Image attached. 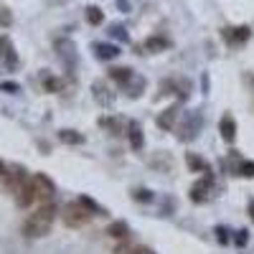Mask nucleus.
<instances>
[{"label": "nucleus", "mask_w": 254, "mask_h": 254, "mask_svg": "<svg viewBox=\"0 0 254 254\" xmlns=\"http://www.w3.org/2000/svg\"><path fill=\"white\" fill-rule=\"evenodd\" d=\"M54 219H56V206H54L51 201H49V203H41V206L33 211V214L26 219V224H23V234L31 237V239L49 234V229H51Z\"/></svg>", "instance_id": "obj_1"}, {"label": "nucleus", "mask_w": 254, "mask_h": 254, "mask_svg": "<svg viewBox=\"0 0 254 254\" xmlns=\"http://www.w3.org/2000/svg\"><path fill=\"white\" fill-rule=\"evenodd\" d=\"M89 219H92V214H89V208L84 206L81 201L69 203L66 208H64V224L71 226V229H79L84 224H89Z\"/></svg>", "instance_id": "obj_2"}, {"label": "nucleus", "mask_w": 254, "mask_h": 254, "mask_svg": "<svg viewBox=\"0 0 254 254\" xmlns=\"http://www.w3.org/2000/svg\"><path fill=\"white\" fill-rule=\"evenodd\" d=\"M31 183H33V193H36V201H38V203H49V201H54V196H56V186H54L51 178H46L44 173H36V176L31 178Z\"/></svg>", "instance_id": "obj_3"}, {"label": "nucleus", "mask_w": 254, "mask_h": 254, "mask_svg": "<svg viewBox=\"0 0 254 254\" xmlns=\"http://www.w3.org/2000/svg\"><path fill=\"white\" fill-rule=\"evenodd\" d=\"M221 137L226 140V142H234L237 140V122H234V117H221Z\"/></svg>", "instance_id": "obj_4"}, {"label": "nucleus", "mask_w": 254, "mask_h": 254, "mask_svg": "<svg viewBox=\"0 0 254 254\" xmlns=\"http://www.w3.org/2000/svg\"><path fill=\"white\" fill-rule=\"evenodd\" d=\"M0 56H3L10 66H15V51H13V44H10V38L8 36H0Z\"/></svg>", "instance_id": "obj_5"}, {"label": "nucleus", "mask_w": 254, "mask_h": 254, "mask_svg": "<svg viewBox=\"0 0 254 254\" xmlns=\"http://www.w3.org/2000/svg\"><path fill=\"white\" fill-rule=\"evenodd\" d=\"M107 234L115 237V239H125V237H127V224H125V221H115V224L107 229Z\"/></svg>", "instance_id": "obj_6"}, {"label": "nucleus", "mask_w": 254, "mask_h": 254, "mask_svg": "<svg viewBox=\"0 0 254 254\" xmlns=\"http://www.w3.org/2000/svg\"><path fill=\"white\" fill-rule=\"evenodd\" d=\"M102 18H104V15H102V10H99V8H94V5H92V8H87V20H89L92 26H99V23H102Z\"/></svg>", "instance_id": "obj_7"}, {"label": "nucleus", "mask_w": 254, "mask_h": 254, "mask_svg": "<svg viewBox=\"0 0 254 254\" xmlns=\"http://www.w3.org/2000/svg\"><path fill=\"white\" fill-rule=\"evenodd\" d=\"M13 23V15H10V10L5 8V5H0V28H8Z\"/></svg>", "instance_id": "obj_8"}, {"label": "nucleus", "mask_w": 254, "mask_h": 254, "mask_svg": "<svg viewBox=\"0 0 254 254\" xmlns=\"http://www.w3.org/2000/svg\"><path fill=\"white\" fill-rule=\"evenodd\" d=\"M130 140H132V147H140L142 145V135H140V127L132 122L130 125Z\"/></svg>", "instance_id": "obj_9"}, {"label": "nucleus", "mask_w": 254, "mask_h": 254, "mask_svg": "<svg viewBox=\"0 0 254 254\" xmlns=\"http://www.w3.org/2000/svg\"><path fill=\"white\" fill-rule=\"evenodd\" d=\"M97 54H99V59H112V56H117L120 51H117L115 46H97Z\"/></svg>", "instance_id": "obj_10"}, {"label": "nucleus", "mask_w": 254, "mask_h": 254, "mask_svg": "<svg viewBox=\"0 0 254 254\" xmlns=\"http://www.w3.org/2000/svg\"><path fill=\"white\" fill-rule=\"evenodd\" d=\"M59 137H61L64 142H84V137H81V135H76L74 130H64Z\"/></svg>", "instance_id": "obj_11"}, {"label": "nucleus", "mask_w": 254, "mask_h": 254, "mask_svg": "<svg viewBox=\"0 0 254 254\" xmlns=\"http://www.w3.org/2000/svg\"><path fill=\"white\" fill-rule=\"evenodd\" d=\"M132 249H135V247H132L130 242H127V237H125V239L115 247V252H112V254H132Z\"/></svg>", "instance_id": "obj_12"}, {"label": "nucleus", "mask_w": 254, "mask_h": 254, "mask_svg": "<svg viewBox=\"0 0 254 254\" xmlns=\"http://www.w3.org/2000/svg\"><path fill=\"white\" fill-rule=\"evenodd\" d=\"M224 38L226 41H244V38H249V28H239V33H224Z\"/></svg>", "instance_id": "obj_13"}, {"label": "nucleus", "mask_w": 254, "mask_h": 254, "mask_svg": "<svg viewBox=\"0 0 254 254\" xmlns=\"http://www.w3.org/2000/svg\"><path fill=\"white\" fill-rule=\"evenodd\" d=\"M130 69H112V79H117V81H130Z\"/></svg>", "instance_id": "obj_14"}, {"label": "nucleus", "mask_w": 254, "mask_h": 254, "mask_svg": "<svg viewBox=\"0 0 254 254\" xmlns=\"http://www.w3.org/2000/svg\"><path fill=\"white\" fill-rule=\"evenodd\" d=\"M242 176H249V178H254V163H247V165H242Z\"/></svg>", "instance_id": "obj_15"}, {"label": "nucleus", "mask_w": 254, "mask_h": 254, "mask_svg": "<svg viewBox=\"0 0 254 254\" xmlns=\"http://www.w3.org/2000/svg\"><path fill=\"white\" fill-rule=\"evenodd\" d=\"M79 201H81V203H84V206H87V208H89V211H99V208H97V203H94V201H92V198H84V196H81V198H79Z\"/></svg>", "instance_id": "obj_16"}, {"label": "nucleus", "mask_w": 254, "mask_h": 254, "mask_svg": "<svg viewBox=\"0 0 254 254\" xmlns=\"http://www.w3.org/2000/svg\"><path fill=\"white\" fill-rule=\"evenodd\" d=\"M132 254H153V252H150V249H145V247H135Z\"/></svg>", "instance_id": "obj_17"}, {"label": "nucleus", "mask_w": 254, "mask_h": 254, "mask_svg": "<svg viewBox=\"0 0 254 254\" xmlns=\"http://www.w3.org/2000/svg\"><path fill=\"white\" fill-rule=\"evenodd\" d=\"M249 214H252V219H254V201L249 203Z\"/></svg>", "instance_id": "obj_18"}, {"label": "nucleus", "mask_w": 254, "mask_h": 254, "mask_svg": "<svg viewBox=\"0 0 254 254\" xmlns=\"http://www.w3.org/2000/svg\"><path fill=\"white\" fill-rule=\"evenodd\" d=\"M0 176H5V168H3V163H0Z\"/></svg>", "instance_id": "obj_19"}]
</instances>
